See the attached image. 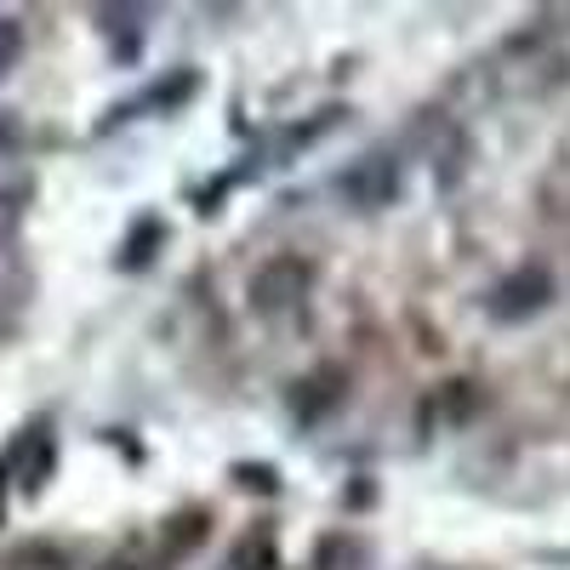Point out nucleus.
Wrapping results in <instances>:
<instances>
[{
  "instance_id": "3",
  "label": "nucleus",
  "mask_w": 570,
  "mask_h": 570,
  "mask_svg": "<svg viewBox=\"0 0 570 570\" xmlns=\"http://www.w3.org/2000/svg\"><path fill=\"white\" fill-rule=\"evenodd\" d=\"M548 292H553L548 268H519V274H508L491 292V314L497 320H525V314H537L548 303Z\"/></svg>"
},
{
  "instance_id": "4",
  "label": "nucleus",
  "mask_w": 570,
  "mask_h": 570,
  "mask_svg": "<svg viewBox=\"0 0 570 570\" xmlns=\"http://www.w3.org/2000/svg\"><path fill=\"white\" fill-rule=\"evenodd\" d=\"M12 570H69V559H63L58 548H23V553L12 559Z\"/></svg>"
},
{
  "instance_id": "2",
  "label": "nucleus",
  "mask_w": 570,
  "mask_h": 570,
  "mask_svg": "<svg viewBox=\"0 0 570 570\" xmlns=\"http://www.w3.org/2000/svg\"><path fill=\"white\" fill-rule=\"evenodd\" d=\"M337 188H343L354 206L376 212V206H389V200L400 195V166H394L389 155H365V160H354V166L337 177Z\"/></svg>"
},
{
  "instance_id": "1",
  "label": "nucleus",
  "mask_w": 570,
  "mask_h": 570,
  "mask_svg": "<svg viewBox=\"0 0 570 570\" xmlns=\"http://www.w3.org/2000/svg\"><path fill=\"white\" fill-rule=\"evenodd\" d=\"M29 188H35V177H29V142H23L18 120L0 115V228L18 223Z\"/></svg>"
}]
</instances>
